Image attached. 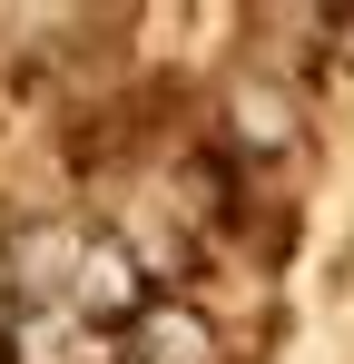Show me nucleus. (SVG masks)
<instances>
[{"mask_svg": "<svg viewBox=\"0 0 354 364\" xmlns=\"http://www.w3.org/2000/svg\"><path fill=\"white\" fill-rule=\"evenodd\" d=\"M118 355L128 364H227V325L197 296H168V286H158V296L138 305V325L118 335Z\"/></svg>", "mask_w": 354, "mask_h": 364, "instance_id": "20e7f679", "label": "nucleus"}, {"mask_svg": "<svg viewBox=\"0 0 354 364\" xmlns=\"http://www.w3.org/2000/svg\"><path fill=\"white\" fill-rule=\"evenodd\" d=\"M148 296H158V286H148V266L99 227V237L79 246V276H69V305H59V315H79L89 335H109V345H118V335L138 325V305H148Z\"/></svg>", "mask_w": 354, "mask_h": 364, "instance_id": "f03ea898", "label": "nucleus"}, {"mask_svg": "<svg viewBox=\"0 0 354 364\" xmlns=\"http://www.w3.org/2000/svg\"><path fill=\"white\" fill-rule=\"evenodd\" d=\"M79 246H89V227H69V217H30L20 237L0 246V286L30 305V315H59V305H69V276H79Z\"/></svg>", "mask_w": 354, "mask_h": 364, "instance_id": "7ed1b4c3", "label": "nucleus"}, {"mask_svg": "<svg viewBox=\"0 0 354 364\" xmlns=\"http://www.w3.org/2000/svg\"><path fill=\"white\" fill-rule=\"evenodd\" d=\"M217 148H227L236 168H276L305 148V99H295L276 69H236L227 79V128H217Z\"/></svg>", "mask_w": 354, "mask_h": 364, "instance_id": "f257e3e1", "label": "nucleus"}]
</instances>
